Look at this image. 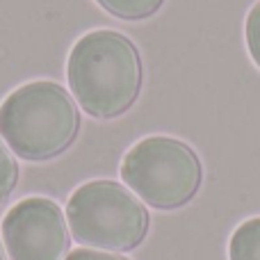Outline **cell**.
I'll return each mask as SVG.
<instances>
[{"mask_svg": "<svg viewBox=\"0 0 260 260\" xmlns=\"http://www.w3.org/2000/svg\"><path fill=\"white\" fill-rule=\"evenodd\" d=\"M69 85L91 117L123 114L142 89V59L135 44L114 30L85 35L69 55Z\"/></svg>", "mask_w": 260, "mask_h": 260, "instance_id": "obj_1", "label": "cell"}, {"mask_svg": "<svg viewBox=\"0 0 260 260\" xmlns=\"http://www.w3.org/2000/svg\"><path fill=\"white\" fill-rule=\"evenodd\" d=\"M229 253L231 260H260V217H251L235 229Z\"/></svg>", "mask_w": 260, "mask_h": 260, "instance_id": "obj_6", "label": "cell"}, {"mask_svg": "<svg viewBox=\"0 0 260 260\" xmlns=\"http://www.w3.org/2000/svg\"><path fill=\"white\" fill-rule=\"evenodd\" d=\"M121 178L144 203L174 210L194 199L201 187L203 169L187 144L157 135L137 142L126 153Z\"/></svg>", "mask_w": 260, "mask_h": 260, "instance_id": "obj_4", "label": "cell"}, {"mask_svg": "<svg viewBox=\"0 0 260 260\" xmlns=\"http://www.w3.org/2000/svg\"><path fill=\"white\" fill-rule=\"evenodd\" d=\"M64 260H128L119 253L99 251V249H73Z\"/></svg>", "mask_w": 260, "mask_h": 260, "instance_id": "obj_10", "label": "cell"}, {"mask_svg": "<svg viewBox=\"0 0 260 260\" xmlns=\"http://www.w3.org/2000/svg\"><path fill=\"white\" fill-rule=\"evenodd\" d=\"M3 242L9 260H62L69 247L62 208L46 197L18 201L3 219Z\"/></svg>", "mask_w": 260, "mask_h": 260, "instance_id": "obj_5", "label": "cell"}, {"mask_svg": "<svg viewBox=\"0 0 260 260\" xmlns=\"http://www.w3.org/2000/svg\"><path fill=\"white\" fill-rule=\"evenodd\" d=\"M247 46L253 64L260 69V3L253 5L247 16Z\"/></svg>", "mask_w": 260, "mask_h": 260, "instance_id": "obj_9", "label": "cell"}, {"mask_svg": "<svg viewBox=\"0 0 260 260\" xmlns=\"http://www.w3.org/2000/svg\"><path fill=\"white\" fill-rule=\"evenodd\" d=\"M0 260H7V251H5V247H3V240H0Z\"/></svg>", "mask_w": 260, "mask_h": 260, "instance_id": "obj_11", "label": "cell"}, {"mask_svg": "<svg viewBox=\"0 0 260 260\" xmlns=\"http://www.w3.org/2000/svg\"><path fill=\"white\" fill-rule=\"evenodd\" d=\"M67 219L78 242L105 251H130L148 231L144 203L112 180L80 185L69 199Z\"/></svg>", "mask_w": 260, "mask_h": 260, "instance_id": "obj_3", "label": "cell"}, {"mask_svg": "<svg viewBox=\"0 0 260 260\" xmlns=\"http://www.w3.org/2000/svg\"><path fill=\"white\" fill-rule=\"evenodd\" d=\"M80 114L59 85L37 80L23 85L0 105V137L18 157L48 160L73 142Z\"/></svg>", "mask_w": 260, "mask_h": 260, "instance_id": "obj_2", "label": "cell"}, {"mask_svg": "<svg viewBox=\"0 0 260 260\" xmlns=\"http://www.w3.org/2000/svg\"><path fill=\"white\" fill-rule=\"evenodd\" d=\"M96 3L119 18L139 21V18H146L151 14H155L165 0H96Z\"/></svg>", "mask_w": 260, "mask_h": 260, "instance_id": "obj_7", "label": "cell"}, {"mask_svg": "<svg viewBox=\"0 0 260 260\" xmlns=\"http://www.w3.org/2000/svg\"><path fill=\"white\" fill-rule=\"evenodd\" d=\"M16 180H18V165L14 160V155L9 153L7 144H3L0 139V201L12 194V189L16 187Z\"/></svg>", "mask_w": 260, "mask_h": 260, "instance_id": "obj_8", "label": "cell"}]
</instances>
